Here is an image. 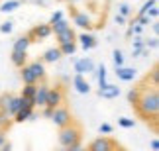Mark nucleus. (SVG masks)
Listing matches in <instances>:
<instances>
[{
    "label": "nucleus",
    "mask_w": 159,
    "mask_h": 151,
    "mask_svg": "<svg viewBox=\"0 0 159 151\" xmlns=\"http://www.w3.org/2000/svg\"><path fill=\"white\" fill-rule=\"evenodd\" d=\"M73 22H75V26L87 29V32L94 28V24H93V20H90V16L87 12H77L75 8H73Z\"/></svg>",
    "instance_id": "obj_7"
},
{
    "label": "nucleus",
    "mask_w": 159,
    "mask_h": 151,
    "mask_svg": "<svg viewBox=\"0 0 159 151\" xmlns=\"http://www.w3.org/2000/svg\"><path fill=\"white\" fill-rule=\"evenodd\" d=\"M116 24H126V16H122V14H116Z\"/></svg>",
    "instance_id": "obj_42"
},
{
    "label": "nucleus",
    "mask_w": 159,
    "mask_h": 151,
    "mask_svg": "<svg viewBox=\"0 0 159 151\" xmlns=\"http://www.w3.org/2000/svg\"><path fill=\"white\" fill-rule=\"evenodd\" d=\"M49 26H51V32H53V33H59V32H63V29L71 28V26H69V22H67L65 18H61V20H57V22L49 24Z\"/></svg>",
    "instance_id": "obj_25"
},
{
    "label": "nucleus",
    "mask_w": 159,
    "mask_h": 151,
    "mask_svg": "<svg viewBox=\"0 0 159 151\" xmlns=\"http://www.w3.org/2000/svg\"><path fill=\"white\" fill-rule=\"evenodd\" d=\"M35 88H38V82H35V84H24L22 96H26V98H34V94H35Z\"/></svg>",
    "instance_id": "obj_28"
},
{
    "label": "nucleus",
    "mask_w": 159,
    "mask_h": 151,
    "mask_svg": "<svg viewBox=\"0 0 159 151\" xmlns=\"http://www.w3.org/2000/svg\"><path fill=\"white\" fill-rule=\"evenodd\" d=\"M98 96H100V98H104V100H114V98H118V96H120L118 84H106V87H102V88L98 90Z\"/></svg>",
    "instance_id": "obj_11"
},
{
    "label": "nucleus",
    "mask_w": 159,
    "mask_h": 151,
    "mask_svg": "<svg viewBox=\"0 0 159 151\" xmlns=\"http://www.w3.org/2000/svg\"><path fill=\"white\" fill-rule=\"evenodd\" d=\"M30 69H32V73H34V77L38 78V81H43L45 78V65H43V61H34V63H30L28 65Z\"/></svg>",
    "instance_id": "obj_15"
},
{
    "label": "nucleus",
    "mask_w": 159,
    "mask_h": 151,
    "mask_svg": "<svg viewBox=\"0 0 159 151\" xmlns=\"http://www.w3.org/2000/svg\"><path fill=\"white\" fill-rule=\"evenodd\" d=\"M145 14L151 16V18H157V16H159V8H157V4H153V6H151V8H149L148 12H145Z\"/></svg>",
    "instance_id": "obj_38"
},
{
    "label": "nucleus",
    "mask_w": 159,
    "mask_h": 151,
    "mask_svg": "<svg viewBox=\"0 0 159 151\" xmlns=\"http://www.w3.org/2000/svg\"><path fill=\"white\" fill-rule=\"evenodd\" d=\"M47 90H49V84H47V82H41V84H38V88H35V94H34V98H32V102H34V108H35V106H38V108H43V106H45Z\"/></svg>",
    "instance_id": "obj_8"
},
{
    "label": "nucleus",
    "mask_w": 159,
    "mask_h": 151,
    "mask_svg": "<svg viewBox=\"0 0 159 151\" xmlns=\"http://www.w3.org/2000/svg\"><path fill=\"white\" fill-rule=\"evenodd\" d=\"M143 45H145V49H149V47H151V49H155V47L159 45V39H157V38H151V39L145 41Z\"/></svg>",
    "instance_id": "obj_37"
},
{
    "label": "nucleus",
    "mask_w": 159,
    "mask_h": 151,
    "mask_svg": "<svg viewBox=\"0 0 159 151\" xmlns=\"http://www.w3.org/2000/svg\"><path fill=\"white\" fill-rule=\"evenodd\" d=\"M43 118H49L51 120V116H53V108H49V106H43V114H41Z\"/></svg>",
    "instance_id": "obj_41"
},
{
    "label": "nucleus",
    "mask_w": 159,
    "mask_h": 151,
    "mask_svg": "<svg viewBox=\"0 0 159 151\" xmlns=\"http://www.w3.org/2000/svg\"><path fill=\"white\" fill-rule=\"evenodd\" d=\"M116 77L120 78V81H124V82H130L136 78V69H132V67H116Z\"/></svg>",
    "instance_id": "obj_12"
},
{
    "label": "nucleus",
    "mask_w": 159,
    "mask_h": 151,
    "mask_svg": "<svg viewBox=\"0 0 159 151\" xmlns=\"http://www.w3.org/2000/svg\"><path fill=\"white\" fill-rule=\"evenodd\" d=\"M94 61L90 57H83V59H79V61H75V73L79 75H89V73H93L94 71Z\"/></svg>",
    "instance_id": "obj_9"
},
{
    "label": "nucleus",
    "mask_w": 159,
    "mask_h": 151,
    "mask_svg": "<svg viewBox=\"0 0 159 151\" xmlns=\"http://www.w3.org/2000/svg\"><path fill=\"white\" fill-rule=\"evenodd\" d=\"M149 145H151V149H153V151H159V140H151Z\"/></svg>",
    "instance_id": "obj_43"
},
{
    "label": "nucleus",
    "mask_w": 159,
    "mask_h": 151,
    "mask_svg": "<svg viewBox=\"0 0 159 151\" xmlns=\"http://www.w3.org/2000/svg\"><path fill=\"white\" fill-rule=\"evenodd\" d=\"M138 96H139V88H132L130 92H128V102H130V104H136Z\"/></svg>",
    "instance_id": "obj_34"
},
{
    "label": "nucleus",
    "mask_w": 159,
    "mask_h": 151,
    "mask_svg": "<svg viewBox=\"0 0 159 151\" xmlns=\"http://www.w3.org/2000/svg\"><path fill=\"white\" fill-rule=\"evenodd\" d=\"M79 41H81V45H83L84 51L94 49V47L98 45V39H96L94 35H90V33H81V35H79Z\"/></svg>",
    "instance_id": "obj_14"
},
{
    "label": "nucleus",
    "mask_w": 159,
    "mask_h": 151,
    "mask_svg": "<svg viewBox=\"0 0 159 151\" xmlns=\"http://www.w3.org/2000/svg\"><path fill=\"white\" fill-rule=\"evenodd\" d=\"M112 61H114L116 67H122V65H124V53L120 49H114L112 51Z\"/></svg>",
    "instance_id": "obj_30"
},
{
    "label": "nucleus",
    "mask_w": 159,
    "mask_h": 151,
    "mask_svg": "<svg viewBox=\"0 0 159 151\" xmlns=\"http://www.w3.org/2000/svg\"><path fill=\"white\" fill-rule=\"evenodd\" d=\"M59 49L63 55H73L77 51V43L75 41H65V43H59Z\"/></svg>",
    "instance_id": "obj_22"
},
{
    "label": "nucleus",
    "mask_w": 159,
    "mask_h": 151,
    "mask_svg": "<svg viewBox=\"0 0 159 151\" xmlns=\"http://www.w3.org/2000/svg\"><path fill=\"white\" fill-rule=\"evenodd\" d=\"M61 18H63V12H61V10H57V12H53V14H51V20H49V24H53V22H57V20H61Z\"/></svg>",
    "instance_id": "obj_40"
},
{
    "label": "nucleus",
    "mask_w": 159,
    "mask_h": 151,
    "mask_svg": "<svg viewBox=\"0 0 159 151\" xmlns=\"http://www.w3.org/2000/svg\"><path fill=\"white\" fill-rule=\"evenodd\" d=\"M81 137H83V128L75 120L69 122L67 126H63V128H59V145L63 149L69 147L71 143H75V141H81Z\"/></svg>",
    "instance_id": "obj_2"
},
{
    "label": "nucleus",
    "mask_w": 159,
    "mask_h": 151,
    "mask_svg": "<svg viewBox=\"0 0 159 151\" xmlns=\"http://www.w3.org/2000/svg\"><path fill=\"white\" fill-rule=\"evenodd\" d=\"M118 126H122V128H126V130H130V128H134L136 126V120H132V118H120L118 120Z\"/></svg>",
    "instance_id": "obj_32"
},
{
    "label": "nucleus",
    "mask_w": 159,
    "mask_h": 151,
    "mask_svg": "<svg viewBox=\"0 0 159 151\" xmlns=\"http://www.w3.org/2000/svg\"><path fill=\"white\" fill-rule=\"evenodd\" d=\"M10 126H12L10 114L6 112V110H0V130H2V131H6V130H10Z\"/></svg>",
    "instance_id": "obj_24"
},
{
    "label": "nucleus",
    "mask_w": 159,
    "mask_h": 151,
    "mask_svg": "<svg viewBox=\"0 0 159 151\" xmlns=\"http://www.w3.org/2000/svg\"><path fill=\"white\" fill-rule=\"evenodd\" d=\"M96 77H98V87H100V88L108 84V81H106V67H104V65H100V67H98V73H96Z\"/></svg>",
    "instance_id": "obj_26"
},
{
    "label": "nucleus",
    "mask_w": 159,
    "mask_h": 151,
    "mask_svg": "<svg viewBox=\"0 0 159 151\" xmlns=\"http://www.w3.org/2000/svg\"><path fill=\"white\" fill-rule=\"evenodd\" d=\"M20 77H22V81H24V84H35V82H38V78L34 77V73H32V69L28 67V63L24 65V67H20Z\"/></svg>",
    "instance_id": "obj_18"
},
{
    "label": "nucleus",
    "mask_w": 159,
    "mask_h": 151,
    "mask_svg": "<svg viewBox=\"0 0 159 151\" xmlns=\"http://www.w3.org/2000/svg\"><path fill=\"white\" fill-rule=\"evenodd\" d=\"M32 112H34V106H22L12 118H14L16 124H24V122H28V118H30V114H32Z\"/></svg>",
    "instance_id": "obj_16"
},
{
    "label": "nucleus",
    "mask_w": 159,
    "mask_h": 151,
    "mask_svg": "<svg viewBox=\"0 0 159 151\" xmlns=\"http://www.w3.org/2000/svg\"><path fill=\"white\" fill-rule=\"evenodd\" d=\"M145 78H151V87H157L159 88V69H157V65H153L151 73L145 77Z\"/></svg>",
    "instance_id": "obj_27"
},
{
    "label": "nucleus",
    "mask_w": 159,
    "mask_h": 151,
    "mask_svg": "<svg viewBox=\"0 0 159 151\" xmlns=\"http://www.w3.org/2000/svg\"><path fill=\"white\" fill-rule=\"evenodd\" d=\"M30 45H32V41H30L28 35H20V38H16V41H14V49L16 51H28Z\"/></svg>",
    "instance_id": "obj_20"
},
{
    "label": "nucleus",
    "mask_w": 159,
    "mask_h": 151,
    "mask_svg": "<svg viewBox=\"0 0 159 151\" xmlns=\"http://www.w3.org/2000/svg\"><path fill=\"white\" fill-rule=\"evenodd\" d=\"M12 29H14V24L12 22H2L0 24V33H12Z\"/></svg>",
    "instance_id": "obj_33"
},
{
    "label": "nucleus",
    "mask_w": 159,
    "mask_h": 151,
    "mask_svg": "<svg viewBox=\"0 0 159 151\" xmlns=\"http://www.w3.org/2000/svg\"><path fill=\"white\" fill-rule=\"evenodd\" d=\"M22 0H8V2H4L0 6V12H4V14H10V12H14L16 8H20Z\"/></svg>",
    "instance_id": "obj_21"
},
{
    "label": "nucleus",
    "mask_w": 159,
    "mask_h": 151,
    "mask_svg": "<svg viewBox=\"0 0 159 151\" xmlns=\"http://www.w3.org/2000/svg\"><path fill=\"white\" fill-rule=\"evenodd\" d=\"M61 104H65V88L61 87V84L49 87V90H47V98H45V106L57 108Z\"/></svg>",
    "instance_id": "obj_4"
},
{
    "label": "nucleus",
    "mask_w": 159,
    "mask_h": 151,
    "mask_svg": "<svg viewBox=\"0 0 159 151\" xmlns=\"http://www.w3.org/2000/svg\"><path fill=\"white\" fill-rule=\"evenodd\" d=\"M12 92H6V94H2L0 96V110H6L8 112V106H10V100H12Z\"/></svg>",
    "instance_id": "obj_29"
},
{
    "label": "nucleus",
    "mask_w": 159,
    "mask_h": 151,
    "mask_svg": "<svg viewBox=\"0 0 159 151\" xmlns=\"http://www.w3.org/2000/svg\"><path fill=\"white\" fill-rule=\"evenodd\" d=\"M0 149H4V151H8V149H12V143H6V141H4V145H2V147H0Z\"/></svg>",
    "instance_id": "obj_45"
},
{
    "label": "nucleus",
    "mask_w": 159,
    "mask_h": 151,
    "mask_svg": "<svg viewBox=\"0 0 159 151\" xmlns=\"http://www.w3.org/2000/svg\"><path fill=\"white\" fill-rule=\"evenodd\" d=\"M67 151H79V149H83V143L81 141H75V143H71L69 147H65Z\"/></svg>",
    "instance_id": "obj_39"
},
{
    "label": "nucleus",
    "mask_w": 159,
    "mask_h": 151,
    "mask_svg": "<svg viewBox=\"0 0 159 151\" xmlns=\"http://www.w3.org/2000/svg\"><path fill=\"white\" fill-rule=\"evenodd\" d=\"M10 59H12V63L16 65L18 69L20 67H24V65L28 63V51H12V55H10Z\"/></svg>",
    "instance_id": "obj_17"
},
{
    "label": "nucleus",
    "mask_w": 159,
    "mask_h": 151,
    "mask_svg": "<svg viewBox=\"0 0 159 151\" xmlns=\"http://www.w3.org/2000/svg\"><path fill=\"white\" fill-rule=\"evenodd\" d=\"M55 38H57V45H59V43H65V41H75L77 35H75V32H73L71 28H67V29H63V32L55 33Z\"/></svg>",
    "instance_id": "obj_19"
},
{
    "label": "nucleus",
    "mask_w": 159,
    "mask_h": 151,
    "mask_svg": "<svg viewBox=\"0 0 159 151\" xmlns=\"http://www.w3.org/2000/svg\"><path fill=\"white\" fill-rule=\"evenodd\" d=\"M67 2H69V4H77L79 0H67Z\"/></svg>",
    "instance_id": "obj_46"
},
{
    "label": "nucleus",
    "mask_w": 159,
    "mask_h": 151,
    "mask_svg": "<svg viewBox=\"0 0 159 151\" xmlns=\"http://www.w3.org/2000/svg\"><path fill=\"white\" fill-rule=\"evenodd\" d=\"M73 87H75V90L79 94H89L90 92V84H89V81L84 78V75H75L73 77Z\"/></svg>",
    "instance_id": "obj_10"
},
{
    "label": "nucleus",
    "mask_w": 159,
    "mask_h": 151,
    "mask_svg": "<svg viewBox=\"0 0 159 151\" xmlns=\"http://www.w3.org/2000/svg\"><path fill=\"white\" fill-rule=\"evenodd\" d=\"M143 51H145L143 41H142V39H136V41H134V57H139Z\"/></svg>",
    "instance_id": "obj_31"
},
{
    "label": "nucleus",
    "mask_w": 159,
    "mask_h": 151,
    "mask_svg": "<svg viewBox=\"0 0 159 151\" xmlns=\"http://www.w3.org/2000/svg\"><path fill=\"white\" fill-rule=\"evenodd\" d=\"M118 12H120L122 16H126V18H128V16L132 14V8H130V4H120V8H118Z\"/></svg>",
    "instance_id": "obj_35"
},
{
    "label": "nucleus",
    "mask_w": 159,
    "mask_h": 151,
    "mask_svg": "<svg viewBox=\"0 0 159 151\" xmlns=\"http://www.w3.org/2000/svg\"><path fill=\"white\" fill-rule=\"evenodd\" d=\"M4 141H6V137H4V131H2V130H0V147H2V145H4Z\"/></svg>",
    "instance_id": "obj_44"
},
{
    "label": "nucleus",
    "mask_w": 159,
    "mask_h": 151,
    "mask_svg": "<svg viewBox=\"0 0 159 151\" xmlns=\"http://www.w3.org/2000/svg\"><path fill=\"white\" fill-rule=\"evenodd\" d=\"M89 149L90 151H112V149H124V145H120L116 140H112L108 135H104V137L100 135L89 143Z\"/></svg>",
    "instance_id": "obj_3"
},
{
    "label": "nucleus",
    "mask_w": 159,
    "mask_h": 151,
    "mask_svg": "<svg viewBox=\"0 0 159 151\" xmlns=\"http://www.w3.org/2000/svg\"><path fill=\"white\" fill-rule=\"evenodd\" d=\"M98 131H100V134H112L114 128H112L110 124H100V126H98Z\"/></svg>",
    "instance_id": "obj_36"
},
{
    "label": "nucleus",
    "mask_w": 159,
    "mask_h": 151,
    "mask_svg": "<svg viewBox=\"0 0 159 151\" xmlns=\"http://www.w3.org/2000/svg\"><path fill=\"white\" fill-rule=\"evenodd\" d=\"M20 108H22V98H20V96H12L10 106H8V114H10V118L14 116V114L20 110Z\"/></svg>",
    "instance_id": "obj_23"
},
{
    "label": "nucleus",
    "mask_w": 159,
    "mask_h": 151,
    "mask_svg": "<svg viewBox=\"0 0 159 151\" xmlns=\"http://www.w3.org/2000/svg\"><path fill=\"white\" fill-rule=\"evenodd\" d=\"M138 110V114L142 118H145V122H153L157 128V114H159V90L157 87L143 88L139 87V96L136 100V104H132Z\"/></svg>",
    "instance_id": "obj_1"
},
{
    "label": "nucleus",
    "mask_w": 159,
    "mask_h": 151,
    "mask_svg": "<svg viewBox=\"0 0 159 151\" xmlns=\"http://www.w3.org/2000/svg\"><path fill=\"white\" fill-rule=\"evenodd\" d=\"M61 57H63V53H61L59 45H57V47H49V49L41 55V61L43 63H55V61H59Z\"/></svg>",
    "instance_id": "obj_13"
},
{
    "label": "nucleus",
    "mask_w": 159,
    "mask_h": 151,
    "mask_svg": "<svg viewBox=\"0 0 159 151\" xmlns=\"http://www.w3.org/2000/svg\"><path fill=\"white\" fill-rule=\"evenodd\" d=\"M51 33H53V32H51V26H49V24H39V26H34L26 35L30 38V41H32V43H38L39 39H47Z\"/></svg>",
    "instance_id": "obj_6"
},
{
    "label": "nucleus",
    "mask_w": 159,
    "mask_h": 151,
    "mask_svg": "<svg viewBox=\"0 0 159 151\" xmlns=\"http://www.w3.org/2000/svg\"><path fill=\"white\" fill-rule=\"evenodd\" d=\"M73 114H71V110L67 108L65 104H61V106H57V108H53V116H51V122L57 126V128H63V126H67L69 122H73Z\"/></svg>",
    "instance_id": "obj_5"
}]
</instances>
